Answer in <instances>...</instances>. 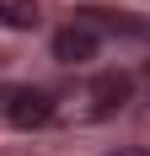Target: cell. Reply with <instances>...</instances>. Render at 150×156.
<instances>
[{"label": "cell", "mask_w": 150, "mask_h": 156, "mask_svg": "<svg viewBox=\"0 0 150 156\" xmlns=\"http://www.w3.org/2000/svg\"><path fill=\"white\" fill-rule=\"evenodd\" d=\"M129 92H134V81L123 76V70H107V76H97L86 86V92H80V102H86V119H107V113H118L123 102H129Z\"/></svg>", "instance_id": "obj_1"}, {"label": "cell", "mask_w": 150, "mask_h": 156, "mask_svg": "<svg viewBox=\"0 0 150 156\" xmlns=\"http://www.w3.org/2000/svg\"><path fill=\"white\" fill-rule=\"evenodd\" d=\"M0 113L11 119L16 129H38V124H48L54 119V97L48 92H0Z\"/></svg>", "instance_id": "obj_2"}, {"label": "cell", "mask_w": 150, "mask_h": 156, "mask_svg": "<svg viewBox=\"0 0 150 156\" xmlns=\"http://www.w3.org/2000/svg\"><path fill=\"white\" fill-rule=\"evenodd\" d=\"M97 43H102V32H91L86 22H70V27L54 32V59H64V65H86L91 54H97Z\"/></svg>", "instance_id": "obj_3"}, {"label": "cell", "mask_w": 150, "mask_h": 156, "mask_svg": "<svg viewBox=\"0 0 150 156\" xmlns=\"http://www.w3.org/2000/svg\"><path fill=\"white\" fill-rule=\"evenodd\" d=\"M0 22L5 27H38V0H0Z\"/></svg>", "instance_id": "obj_4"}, {"label": "cell", "mask_w": 150, "mask_h": 156, "mask_svg": "<svg viewBox=\"0 0 150 156\" xmlns=\"http://www.w3.org/2000/svg\"><path fill=\"white\" fill-rule=\"evenodd\" d=\"M113 156H150V151H113Z\"/></svg>", "instance_id": "obj_5"}, {"label": "cell", "mask_w": 150, "mask_h": 156, "mask_svg": "<svg viewBox=\"0 0 150 156\" xmlns=\"http://www.w3.org/2000/svg\"><path fill=\"white\" fill-rule=\"evenodd\" d=\"M139 32H145V38H150V22H145V27H139Z\"/></svg>", "instance_id": "obj_6"}]
</instances>
